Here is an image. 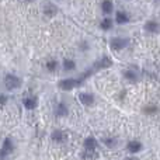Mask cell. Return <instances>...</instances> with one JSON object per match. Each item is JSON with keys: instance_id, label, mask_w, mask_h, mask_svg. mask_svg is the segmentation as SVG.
<instances>
[{"instance_id": "obj_24", "label": "cell", "mask_w": 160, "mask_h": 160, "mask_svg": "<svg viewBox=\"0 0 160 160\" xmlns=\"http://www.w3.org/2000/svg\"><path fill=\"white\" fill-rule=\"evenodd\" d=\"M122 160H141L138 158V155H128V156H125Z\"/></svg>"}, {"instance_id": "obj_26", "label": "cell", "mask_w": 160, "mask_h": 160, "mask_svg": "<svg viewBox=\"0 0 160 160\" xmlns=\"http://www.w3.org/2000/svg\"><path fill=\"white\" fill-rule=\"evenodd\" d=\"M30 2H31V0H30Z\"/></svg>"}, {"instance_id": "obj_9", "label": "cell", "mask_w": 160, "mask_h": 160, "mask_svg": "<svg viewBox=\"0 0 160 160\" xmlns=\"http://www.w3.org/2000/svg\"><path fill=\"white\" fill-rule=\"evenodd\" d=\"M112 63H114V61H112V58H111V56H108V55H102L101 58H100L98 61L96 62V65H94L93 70L96 72V70L107 69V68H111V66H112Z\"/></svg>"}, {"instance_id": "obj_12", "label": "cell", "mask_w": 160, "mask_h": 160, "mask_svg": "<svg viewBox=\"0 0 160 160\" xmlns=\"http://www.w3.org/2000/svg\"><path fill=\"white\" fill-rule=\"evenodd\" d=\"M51 141L55 143H65L68 141V135L63 129H53L51 132Z\"/></svg>"}, {"instance_id": "obj_20", "label": "cell", "mask_w": 160, "mask_h": 160, "mask_svg": "<svg viewBox=\"0 0 160 160\" xmlns=\"http://www.w3.org/2000/svg\"><path fill=\"white\" fill-rule=\"evenodd\" d=\"M56 13H58V8H56V6H53V4H45L44 14L48 17V18H52V17H55Z\"/></svg>"}, {"instance_id": "obj_1", "label": "cell", "mask_w": 160, "mask_h": 160, "mask_svg": "<svg viewBox=\"0 0 160 160\" xmlns=\"http://www.w3.org/2000/svg\"><path fill=\"white\" fill-rule=\"evenodd\" d=\"M83 82H84L83 78H63L58 82V87L62 91H72L76 87H80Z\"/></svg>"}, {"instance_id": "obj_3", "label": "cell", "mask_w": 160, "mask_h": 160, "mask_svg": "<svg viewBox=\"0 0 160 160\" xmlns=\"http://www.w3.org/2000/svg\"><path fill=\"white\" fill-rule=\"evenodd\" d=\"M131 44V39L127 37H112L110 39V48L112 52H121L127 49Z\"/></svg>"}, {"instance_id": "obj_22", "label": "cell", "mask_w": 160, "mask_h": 160, "mask_svg": "<svg viewBox=\"0 0 160 160\" xmlns=\"http://www.w3.org/2000/svg\"><path fill=\"white\" fill-rule=\"evenodd\" d=\"M82 158L86 159V160H93V159L97 158V152H84V150H83Z\"/></svg>"}, {"instance_id": "obj_2", "label": "cell", "mask_w": 160, "mask_h": 160, "mask_svg": "<svg viewBox=\"0 0 160 160\" xmlns=\"http://www.w3.org/2000/svg\"><path fill=\"white\" fill-rule=\"evenodd\" d=\"M3 83H4V87L8 91H16L22 86V79L20 76L14 75V73H7L3 79Z\"/></svg>"}, {"instance_id": "obj_18", "label": "cell", "mask_w": 160, "mask_h": 160, "mask_svg": "<svg viewBox=\"0 0 160 160\" xmlns=\"http://www.w3.org/2000/svg\"><path fill=\"white\" fill-rule=\"evenodd\" d=\"M101 11L104 13V16H111V13L114 11V3L111 2V0H102Z\"/></svg>"}, {"instance_id": "obj_5", "label": "cell", "mask_w": 160, "mask_h": 160, "mask_svg": "<svg viewBox=\"0 0 160 160\" xmlns=\"http://www.w3.org/2000/svg\"><path fill=\"white\" fill-rule=\"evenodd\" d=\"M122 76H124V79L127 80L128 83H131V84H138V83L141 82V79H142L141 75H139L135 69H131V68L125 69L124 72H122Z\"/></svg>"}, {"instance_id": "obj_23", "label": "cell", "mask_w": 160, "mask_h": 160, "mask_svg": "<svg viewBox=\"0 0 160 160\" xmlns=\"http://www.w3.org/2000/svg\"><path fill=\"white\" fill-rule=\"evenodd\" d=\"M8 102V97L6 94H0V107H4Z\"/></svg>"}, {"instance_id": "obj_21", "label": "cell", "mask_w": 160, "mask_h": 160, "mask_svg": "<svg viewBox=\"0 0 160 160\" xmlns=\"http://www.w3.org/2000/svg\"><path fill=\"white\" fill-rule=\"evenodd\" d=\"M142 112L146 114V115H153V114L158 112V107L156 105H146V107L142 108Z\"/></svg>"}, {"instance_id": "obj_8", "label": "cell", "mask_w": 160, "mask_h": 160, "mask_svg": "<svg viewBox=\"0 0 160 160\" xmlns=\"http://www.w3.org/2000/svg\"><path fill=\"white\" fill-rule=\"evenodd\" d=\"M53 115L56 118H66L69 115V105L65 101H59L53 108Z\"/></svg>"}, {"instance_id": "obj_10", "label": "cell", "mask_w": 160, "mask_h": 160, "mask_svg": "<svg viewBox=\"0 0 160 160\" xmlns=\"http://www.w3.org/2000/svg\"><path fill=\"white\" fill-rule=\"evenodd\" d=\"M97 146H98V142L94 136H87L83 141V150L84 152H97Z\"/></svg>"}, {"instance_id": "obj_7", "label": "cell", "mask_w": 160, "mask_h": 160, "mask_svg": "<svg viewBox=\"0 0 160 160\" xmlns=\"http://www.w3.org/2000/svg\"><path fill=\"white\" fill-rule=\"evenodd\" d=\"M21 102H22V107H24L27 111L37 110V108H38V105H39V100H38V97H37V96H27V97H24Z\"/></svg>"}, {"instance_id": "obj_15", "label": "cell", "mask_w": 160, "mask_h": 160, "mask_svg": "<svg viewBox=\"0 0 160 160\" xmlns=\"http://www.w3.org/2000/svg\"><path fill=\"white\" fill-rule=\"evenodd\" d=\"M114 24H115L114 18H111L110 16H105L104 18H101V21H100V30L104 31V32L111 31L114 28Z\"/></svg>"}, {"instance_id": "obj_19", "label": "cell", "mask_w": 160, "mask_h": 160, "mask_svg": "<svg viewBox=\"0 0 160 160\" xmlns=\"http://www.w3.org/2000/svg\"><path fill=\"white\" fill-rule=\"evenodd\" d=\"M59 66H61V63H59L56 59H49V61L45 62V69H47L49 73L56 72V70L59 69Z\"/></svg>"}, {"instance_id": "obj_14", "label": "cell", "mask_w": 160, "mask_h": 160, "mask_svg": "<svg viewBox=\"0 0 160 160\" xmlns=\"http://www.w3.org/2000/svg\"><path fill=\"white\" fill-rule=\"evenodd\" d=\"M61 66H62V69H63V72L70 73V72H73V70H76L78 65H76V61H75V59H72V58H65L63 61L61 62Z\"/></svg>"}, {"instance_id": "obj_11", "label": "cell", "mask_w": 160, "mask_h": 160, "mask_svg": "<svg viewBox=\"0 0 160 160\" xmlns=\"http://www.w3.org/2000/svg\"><path fill=\"white\" fill-rule=\"evenodd\" d=\"M143 30L146 34H158L159 30H160V24H159L158 20L150 18L143 24Z\"/></svg>"}, {"instance_id": "obj_16", "label": "cell", "mask_w": 160, "mask_h": 160, "mask_svg": "<svg viewBox=\"0 0 160 160\" xmlns=\"http://www.w3.org/2000/svg\"><path fill=\"white\" fill-rule=\"evenodd\" d=\"M2 149L4 150L7 155H11V153L14 152V149H16V143H14L13 138H10V136L4 138V141H3V145H2Z\"/></svg>"}, {"instance_id": "obj_17", "label": "cell", "mask_w": 160, "mask_h": 160, "mask_svg": "<svg viewBox=\"0 0 160 160\" xmlns=\"http://www.w3.org/2000/svg\"><path fill=\"white\" fill-rule=\"evenodd\" d=\"M102 145H104L105 148H108V149H115L117 146H118V138H115V136H105V138L101 139Z\"/></svg>"}, {"instance_id": "obj_6", "label": "cell", "mask_w": 160, "mask_h": 160, "mask_svg": "<svg viewBox=\"0 0 160 160\" xmlns=\"http://www.w3.org/2000/svg\"><path fill=\"white\" fill-rule=\"evenodd\" d=\"M79 101L83 107H93L96 104V96L88 91H83L79 94Z\"/></svg>"}, {"instance_id": "obj_25", "label": "cell", "mask_w": 160, "mask_h": 160, "mask_svg": "<svg viewBox=\"0 0 160 160\" xmlns=\"http://www.w3.org/2000/svg\"><path fill=\"white\" fill-rule=\"evenodd\" d=\"M7 156H8L7 153H6L4 150H3L2 148H0V160H6V158H7Z\"/></svg>"}, {"instance_id": "obj_4", "label": "cell", "mask_w": 160, "mask_h": 160, "mask_svg": "<svg viewBox=\"0 0 160 160\" xmlns=\"http://www.w3.org/2000/svg\"><path fill=\"white\" fill-rule=\"evenodd\" d=\"M125 149H127V152L129 155H139L143 150V143L139 139H131V141L127 142Z\"/></svg>"}, {"instance_id": "obj_13", "label": "cell", "mask_w": 160, "mask_h": 160, "mask_svg": "<svg viewBox=\"0 0 160 160\" xmlns=\"http://www.w3.org/2000/svg\"><path fill=\"white\" fill-rule=\"evenodd\" d=\"M114 21H115V24H118V25H127V24H129L131 17H129V14H128L127 11L118 10V11L115 13Z\"/></svg>"}]
</instances>
